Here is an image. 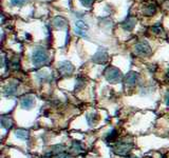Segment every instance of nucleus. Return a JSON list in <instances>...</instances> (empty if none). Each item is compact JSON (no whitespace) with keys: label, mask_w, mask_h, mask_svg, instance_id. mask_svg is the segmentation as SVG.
Masks as SVG:
<instances>
[{"label":"nucleus","mask_w":169,"mask_h":158,"mask_svg":"<svg viewBox=\"0 0 169 158\" xmlns=\"http://www.w3.org/2000/svg\"><path fill=\"white\" fill-rule=\"evenodd\" d=\"M104 76H105L106 80L110 83H117L123 78V74H121V70H119L115 66H108L104 72Z\"/></svg>","instance_id":"nucleus-1"},{"label":"nucleus","mask_w":169,"mask_h":158,"mask_svg":"<svg viewBox=\"0 0 169 158\" xmlns=\"http://www.w3.org/2000/svg\"><path fill=\"white\" fill-rule=\"evenodd\" d=\"M48 59H49V55L43 47H37L32 54V62L35 66H40L45 64Z\"/></svg>","instance_id":"nucleus-2"},{"label":"nucleus","mask_w":169,"mask_h":158,"mask_svg":"<svg viewBox=\"0 0 169 158\" xmlns=\"http://www.w3.org/2000/svg\"><path fill=\"white\" fill-rule=\"evenodd\" d=\"M132 147H133V143L130 141H119L116 142L115 145H113V151L115 154L119 156H127L131 152Z\"/></svg>","instance_id":"nucleus-3"},{"label":"nucleus","mask_w":169,"mask_h":158,"mask_svg":"<svg viewBox=\"0 0 169 158\" xmlns=\"http://www.w3.org/2000/svg\"><path fill=\"white\" fill-rule=\"evenodd\" d=\"M151 52H152V49L147 41H141L136 43L134 47V53L141 57H147L150 55Z\"/></svg>","instance_id":"nucleus-4"},{"label":"nucleus","mask_w":169,"mask_h":158,"mask_svg":"<svg viewBox=\"0 0 169 158\" xmlns=\"http://www.w3.org/2000/svg\"><path fill=\"white\" fill-rule=\"evenodd\" d=\"M58 72L62 76H71L74 72V66L70 61H61L58 64Z\"/></svg>","instance_id":"nucleus-5"},{"label":"nucleus","mask_w":169,"mask_h":158,"mask_svg":"<svg viewBox=\"0 0 169 158\" xmlns=\"http://www.w3.org/2000/svg\"><path fill=\"white\" fill-rule=\"evenodd\" d=\"M35 104V99L31 95H26L20 99V105L23 110H31Z\"/></svg>","instance_id":"nucleus-6"},{"label":"nucleus","mask_w":169,"mask_h":158,"mask_svg":"<svg viewBox=\"0 0 169 158\" xmlns=\"http://www.w3.org/2000/svg\"><path fill=\"white\" fill-rule=\"evenodd\" d=\"M18 82L12 81L10 83H8L3 87V95L9 97V96H13L17 93V90H18Z\"/></svg>","instance_id":"nucleus-7"},{"label":"nucleus","mask_w":169,"mask_h":158,"mask_svg":"<svg viewBox=\"0 0 169 158\" xmlns=\"http://www.w3.org/2000/svg\"><path fill=\"white\" fill-rule=\"evenodd\" d=\"M140 80V75L136 72H129L125 77V82L128 85H135Z\"/></svg>","instance_id":"nucleus-8"},{"label":"nucleus","mask_w":169,"mask_h":158,"mask_svg":"<svg viewBox=\"0 0 169 158\" xmlns=\"http://www.w3.org/2000/svg\"><path fill=\"white\" fill-rule=\"evenodd\" d=\"M92 60L96 63H105L108 60V54L105 52L104 50H99L98 52H96L94 56H93Z\"/></svg>","instance_id":"nucleus-9"},{"label":"nucleus","mask_w":169,"mask_h":158,"mask_svg":"<svg viewBox=\"0 0 169 158\" xmlns=\"http://www.w3.org/2000/svg\"><path fill=\"white\" fill-rule=\"evenodd\" d=\"M135 24H136V20H135L134 18L130 17V18H128L127 20H125L124 22L121 23V26H123V29H124L125 31H132L133 28L135 26Z\"/></svg>","instance_id":"nucleus-10"},{"label":"nucleus","mask_w":169,"mask_h":158,"mask_svg":"<svg viewBox=\"0 0 169 158\" xmlns=\"http://www.w3.org/2000/svg\"><path fill=\"white\" fill-rule=\"evenodd\" d=\"M1 126L6 131H9L13 126V119L11 118L10 116H2L1 117Z\"/></svg>","instance_id":"nucleus-11"},{"label":"nucleus","mask_w":169,"mask_h":158,"mask_svg":"<svg viewBox=\"0 0 169 158\" xmlns=\"http://www.w3.org/2000/svg\"><path fill=\"white\" fill-rule=\"evenodd\" d=\"M15 136L21 140H28L30 137V133H29V131H26V130L17 129L15 131Z\"/></svg>","instance_id":"nucleus-12"},{"label":"nucleus","mask_w":169,"mask_h":158,"mask_svg":"<svg viewBox=\"0 0 169 158\" xmlns=\"http://www.w3.org/2000/svg\"><path fill=\"white\" fill-rule=\"evenodd\" d=\"M70 150H71V152L75 153V154H78V153H80L82 151V143L79 141H73L72 142L71 147H70Z\"/></svg>","instance_id":"nucleus-13"},{"label":"nucleus","mask_w":169,"mask_h":158,"mask_svg":"<svg viewBox=\"0 0 169 158\" xmlns=\"http://www.w3.org/2000/svg\"><path fill=\"white\" fill-rule=\"evenodd\" d=\"M53 23H54L55 26H57V28H62L63 25H66L67 21H66V19L63 18V17H61V16H57V17L54 18Z\"/></svg>","instance_id":"nucleus-14"},{"label":"nucleus","mask_w":169,"mask_h":158,"mask_svg":"<svg viewBox=\"0 0 169 158\" xmlns=\"http://www.w3.org/2000/svg\"><path fill=\"white\" fill-rule=\"evenodd\" d=\"M65 151V147L62 145H56L54 147H52V150L50 151L52 153V155H58V154H61Z\"/></svg>","instance_id":"nucleus-15"},{"label":"nucleus","mask_w":169,"mask_h":158,"mask_svg":"<svg viewBox=\"0 0 169 158\" xmlns=\"http://www.w3.org/2000/svg\"><path fill=\"white\" fill-rule=\"evenodd\" d=\"M98 119H99V117H98L97 114H89L87 116V121L90 126H93V124L96 123L98 121Z\"/></svg>","instance_id":"nucleus-16"},{"label":"nucleus","mask_w":169,"mask_h":158,"mask_svg":"<svg viewBox=\"0 0 169 158\" xmlns=\"http://www.w3.org/2000/svg\"><path fill=\"white\" fill-rule=\"evenodd\" d=\"M156 6L154 4H150L148 5L147 8H146V10L144 11V14L146 16H152L156 14Z\"/></svg>","instance_id":"nucleus-17"},{"label":"nucleus","mask_w":169,"mask_h":158,"mask_svg":"<svg viewBox=\"0 0 169 158\" xmlns=\"http://www.w3.org/2000/svg\"><path fill=\"white\" fill-rule=\"evenodd\" d=\"M117 131H116L115 129H113L111 132H109V134L107 135V137H106V140L107 141H114V140L116 139V137H117Z\"/></svg>","instance_id":"nucleus-18"},{"label":"nucleus","mask_w":169,"mask_h":158,"mask_svg":"<svg viewBox=\"0 0 169 158\" xmlns=\"http://www.w3.org/2000/svg\"><path fill=\"white\" fill-rule=\"evenodd\" d=\"M84 84H86L84 78H82V76H78L76 80V85H75V91H79L80 89H82L84 87Z\"/></svg>","instance_id":"nucleus-19"},{"label":"nucleus","mask_w":169,"mask_h":158,"mask_svg":"<svg viewBox=\"0 0 169 158\" xmlns=\"http://www.w3.org/2000/svg\"><path fill=\"white\" fill-rule=\"evenodd\" d=\"M75 26H76L77 29L82 30V31H87V30L89 29V26H88V24H86V23H84V21H82V20L76 21V23H75Z\"/></svg>","instance_id":"nucleus-20"},{"label":"nucleus","mask_w":169,"mask_h":158,"mask_svg":"<svg viewBox=\"0 0 169 158\" xmlns=\"http://www.w3.org/2000/svg\"><path fill=\"white\" fill-rule=\"evenodd\" d=\"M28 0H11V4L15 5V6H19V5H23Z\"/></svg>","instance_id":"nucleus-21"},{"label":"nucleus","mask_w":169,"mask_h":158,"mask_svg":"<svg viewBox=\"0 0 169 158\" xmlns=\"http://www.w3.org/2000/svg\"><path fill=\"white\" fill-rule=\"evenodd\" d=\"M75 33H76L78 36L80 37H86L87 36V33H86V31H82V30H79L77 29V28H75Z\"/></svg>","instance_id":"nucleus-22"},{"label":"nucleus","mask_w":169,"mask_h":158,"mask_svg":"<svg viewBox=\"0 0 169 158\" xmlns=\"http://www.w3.org/2000/svg\"><path fill=\"white\" fill-rule=\"evenodd\" d=\"M79 1H80V3H82L84 6H90V5L93 3L94 0H79Z\"/></svg>","instance_id":"nucleus-23"},{"label":"nucleus","mask_w":169,"mask_h":158,"mask_svg":"<svg viewBox=\"0 0 169 158\" xmlns=\"http://www.w3.org/2000/svg\"><path fill=\"white\" fill-rule=\"evenodd\" d=\"M152 31L154 32V33H156V34H160V33H161V31H162V29L160 28V26H153Z\"/></svg>","instance_id":"nucleus-24"},{"label":"nucleus","mask_w":169,"mask_h":158,"mask_svg":"<svg viewBox=\"0 0 169 158\" xmlns=\"http://www.w3.org/2000/svg\"><path fill=\"white\" fill-rule=\"evenodd\" d=\"M165 101H166V104L169 105V92H167L166 96H165Z\"/></svg>","instance_id":"nucleus-25"},{"label":"nucleus","mask_w":169,"mask_h":158,"mask_svg":"<svg viewBox=\"0 0 169 158\" xmlns=\"http://www.w3.org/2000/svg\"><path fill=\"white\" fill-rule=\"evenodd\" d=\"M59 158H72L70 155H67V154H65V155H60L59 156Z\"/></svg>","instance_id":"nucleus-26"},{"label":"nucleus","mask_w":169,"mask_h":158,"mask_svg":"<svg viewBox=\"0 0 169 158\" xmlns=\"http://www.w3.org/2000/svg\"><path fill=\"white\" fill-rule=\"evenodd\" d=\"M167 75H168V78H169V68H168V74H167Z\"/></svg>","instance_id":"nucleus-27"},{"label":"nucleus","mask_w":169,"mask_h":158,"mask_svg":"<svg viewBox=\"0 0 169 158\" xmlns=\"http://www.w3.org/2000/svg\"><path fill=\"white\" fill-rule=\"evenodd\" d=\"M131 158H138V157H131Z\"/></svg>","instance_id":"nucleus-28"},{"label":"nucleus","mask_w":169,"mask_h":158,"mask_svg":"<svg viewBox=\"0 0 169 158\" xmlns=\"http://www.w3.org/2000/svg\"><path fill=\"white\" fill-rule=\"evenodd\" d=\"M164 158H166V157H164Z\"/></svg>","instance_id":"nucleus-29"}]
</instances>
